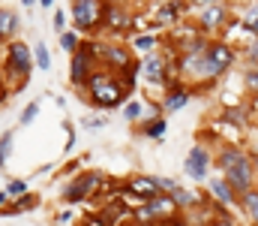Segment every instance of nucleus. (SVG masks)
Listing matches in <instances>:
<instances>
[{
  "mask_svg": "<svg viewBox=\"0 0 258 226\" xmlns=\"http://www.w3.org/2000/svg\"><path fill=\"white\" fill-rule=\"evenodd\" d=\"M213 163H216L219 175H222L237 193H246L249 187L258 184L252 151L246 148V145H240V142H219V148L213 151Z\"/></svg>",
  "mask_w": 258,
  "mask_h": 226,
  "instance_id": "nucleus-1",
  "label": "nucleus"
},
{
  "mask_svg": "<svg viewBox=\"0 0 258 226\" xmlns=\"http://www.w3.org/2000/svg\"><path fill=\"white\" fill-rule=\"evenodd\" d=\"M84 91H87V103H90L93 109H114V106H123V103H126L135 87L123 78V73L96 67V70L90 73V78H87Z\"/></svg>",
  "mask_w": 258,
  "mask_h": 226,
  "instance_id": "nucleus-2",
  "label": "nucleus"
},
{
  "mask_svg": "<svg viewBox=\"0 0 258 226\" xmlns=\"http://www.w3.org/2000/svg\"><path fill=\"white\" fill-rule=\"evenodd\" d=\"M237 58H240V52H237V46H231L228 39H210V46L204 49V55H201V70L195 75L192 84H201V91H207L210 84H216L222 75L228 73L234 64H237Z\"/></svg>",
  "mask_w": 258,
  "mask_h": 226,
  "instance_id": "nucleus-3",
  "label": "nucleus"
},
{
  "mask_svg": "<svg viewBox=\"0 0 258 226\" xmlns=\"http://www.w3.org/2000/svg\"><path fill=\"white\" fill-rule=\"evenodd\" d=\"M69 81L72 87H84L90 73L99 67V52H96V39H81V46L69 55Z\"/></svg>",
  "mask_w": 258,
  "mask_h": 226,
  "instance_id": "nucleus-4",
  "label": "nucleus"
},
{
  "mask_svg": "<svg viewBox=\"0 0 258 226\" xmlns=\"http://www.w3.org/2000/svg\"><path fill=\"white\" fill-rule=\"evenodd\" d=\"M231 18H234V9H231L228 0H222V3L201 6L192 15V24L201 33H207V36H222V30L231 24Z\"/></svg>",
  "mask_w": 258,
  "mask_h": 226,
  "instance_id": "nucleus-5",
  "label": "nucleus"
},
{
  "mask_svg": "<svg viewBox=\"0 0 258 226\" xmlns=\"http://www.w3.org/2000/svg\"><path fill=\"white\" fill-rule=\"evenodd\" d=\"M96 52H99V67L114 70V73H126L138 61L129 42H120V39H96Z\"/></svg>",
  "mask_w": 258,
  "mask_h": 226,
  "instance_id": "nucleus-6",
  "label": "nucleus"
},
{
  "mask_svg": "<svg viewBox=\"0 0 258 226\" xmlns=\"http://www.w3.org/2000/svg\"><path fill=\"white\" fill-rule=\"evenodd\" d=\"M105 0H69V18L78 33H93L102 27Z\"/></svg>",
  "mask_w": 258,
  "mask_h": 226,
  "instance_id": "nucleus-7",
  "label": "nucleus"
},
{
  "mask_svg": "<svg viewBox=\"0 0 258 226\" xmlns=\"http://www.w3.org/2000/svg\"><path fill=\"white\" fill-rule=\"evenodd\" d=\"M210 166H213V151L207 142H195L189 154H186V160H183V172H186V178L195 181V184H204L207 178H210Z\"/></svg>",
  "mask_w": 258,
  "mask_h": 226,
  "instance_id": "nucleus-8",
  "label": "nucleus"
},
{
  "mask_svg": "<svg viewBox=\"0 0 258 226\" xmlns=\"http://www.w3.org/2000/svg\"><path fill=\"white\" fill-rule=\"evenodd\" d=\"M33 67H36V61H33V49H30L27 42H21V39H12V42L6 46V70H9L12 75H18L21 81H24V78L30 81Z\"/></svg>",
  "mask_w": 258,
  "mask_h": 226,
  "instance_id": "nucleus-9",
  "label": "nucleus"
},
{
  "mask_svg": "<svg viewBox=\"0 0 258 226\" xmlns=\"http://www.w3.org/2000/svg\"><path fill=\"white\" fill-rule=\"evenodd\" d=\"M195 97V87L186 81V78H171L168 84H165V94H162V115H174V112H180V109H186L189 106V100Z\"/></svg>",
  "mask_w": 258,
  "mask_h": 226,
  "instance_id": "nucleus-10",
  "label": "nucleus"
},
{
  "mask_svg": "<svg viewBox=\"0 0 258 226\" xmlns=\"http://www.w3.org/2000/svg\"><path fill=\"white\" fill-rule=\"evenodd\" d=\"M132 12H129L126 6H120V3H114V0H105V12H102V30H108L114 39L117 36H123L132 30Z\"/></svg>",
  "mask_w": 258,
  "mask_h": 226,
  "instance_id": "nucleus-11",
  "label": "nucleus"
},
{
  "mask_svg": "<svg viewBox=\"0 0 258 226\" xmlns=\"http://www.w3.org/2000/svg\"><path fill=\"white\" fill-rule=\"evenodd\" d=\"M207 184V193H210V199L219 205V208H225V211H234L237 205H240V193L222 178V175H213V178H207L204 181Z\"/></svg>",
  "mask_w": 258,
  "mask_h": 226,
  "instance_id": "nucleus-12",
  "label": "nucleus"
},
{
  "mask_svg": "<svg viewBox=\"0 0 258 226\" xmlns=\"http://www.w3.org/2000/svg\"><path fill=\"white\" fill-rule=\"evenodd\" d=\"M99 184H102V175H99V172H84V175H78V178L63 190V199L66 202H84Z\"/></svg>",
  "mask_w": 258,
  "mask_h": 226,
  "instance_id": "nucleus-13",
  "label": "nucleus"
},
{
  "mask_svg": "<svg viewBox=\"0 0 258 226\" xmlns=\"http://www.w3.org/2000/svg\"><path fill=\"white\" fill-rule=\"evenodd\" d=\"M126 42H129V49H132L138 58H144V55H150V52H156V49L162 46L156 33H135V36H129Z\"/></svg>",
  "mask_w": 258,
  "mask_h": 226,
  "instance_id": "nucleus-14",
  "label": "nucleus"
},
{
  "mask_svg": "<svg viewBox=\"0 0 258 226\" xmlns=\"http://www.w3.org/2000/svg\"><path fill=\"white\" fill-rule=\"evenodd\" d=\"M219 118L225 121V124H234L237 130H246L249 127V106L243 103V106H225L222 112H219Z\"/></svg>",
  "mask_w": 258,
  "mask_h": 226,
  "instance_id": "nucleus-15",
  "label": "nucleus"
},
{
  "mask_svg": "<svg viewBox=\"0 0 258 226\" xmlns=\"http://www.w3.org/2000/svg\"><path fill=\"white\" fill-rule=\"evenodd\" d=\"M171 196H174V202H177L180 211H189V208H195V205L201 202V193L192 190V187H183V184H177V187L171 190Z\"/></svg>",
  "mask_w": 258,
  "mask_h": 226,
  "instance_id": "nucleus-16",
  "label": "nucleus"
},
{
  "mask_svg": "<svg viewBox=\"0 0 258 226\" xmlns=\"http://www.w3.org/2000/svg\"><path fill=\"white\" fill-rule=\"evenodd\" d=\"M129 193H135V196H141V199H153L156 193H159V187L153 184V175L150 178H144V175H138V178H132L126 184Z\"/></svg>",
  "mask_w": 258,
  "mask_h": 226,
  "instance_id": "nucleus-17",
  "label": "nucleus"
},
{
  "mask_svg": "<svg viewBox=\"0 0 258 226\" xmlns=\"http://www.w3.org/2000/svg\"><path fill=\"white\" fill-rule=\"evenodd\" d=\"M18 27H21V18H18V12L15 9H0V36L3 39H12L15 33H18Z\"/></svg>",
  "mask_w": 258,
  "mask_h": 226,
  "instance_id": "nucleus-18",
  "label": "nucleus"
},
{
  "mask_svg": "<svg viewBox=\"0 0 258 226\" xmlns=\"http://www.w3.org/2000/svg\"><path fill=\"white\" fill-rule=\"evenodd\" d=\"M234 15L252 30V33H258V0H249V3H243L240 9H234Z\"/></svg>",
  "mask_w": 258,
  "mask_h": 226,
  "instance_id": "nucleus-19",
  "label": "nucleus"
},
{
  "mask_svg": "<svg viewBox=\"0 0 258 226\" xmlns=\"http://www.w3.org/2000/svg\"><path fill=\"white\" fill-rule=\"evenodd\" d=\"M165 127H168V121H165V115H156V118H147L144 121V127H141V133L147 136V139H165Z\"/></svg>",
  "mask_w": 258,
  "mask_h": 226,
  "instance_id": "nucleus-20",
  "label": "nucleus"
},
{
  "mask_svg": "<svg viewBox=\"0 0 258 226\" xmlns=\"http://www.w3.org/2000/svg\"><path fill=\"white\" fill-rule=\"evenodd\" d=\"M240 208L249 214V220L258 226V187H249L246 193H240Z\"/></svg>",
  "mask_w": 258,
  "mask_h": 226,
  "instance_id": "nucleus-21",
  "label": "nucleus"
},
{
  "mask_svg": "<svg viewBox=\"0 0 258 226\" xmlns=\"http://www.w3.org/2000/svg\"><path fill=\"white\" fill-rule=\"evenodd\" d=\"M144 115H147V103H141V100H126L123 103V118H126L129 124L144 121Z\"/></svg>",
  "mask_w": 258,
  "mask_h": 226,
  "instance_id": "nucleus-22",
  "label": "nucleus"
},
{
  "mask_svg": "<svg viewBox=\"0 0 258 226\" xmlns=\"http://www.w3.org/2000/svg\"><path fill=\"white\" fill-rule=\"evenodd\" d=\"M33 61H36V67H39V70H51V55H48V49H45V42H42V39H36V42H33Z\"/></svg>",
  "mask_w": 258,
  "mask_h": 226,
  "instance_id": "nucleus-23",
  "label": "nucleus"
},
{
  "mask_svg": "<svg viewBox=\"0 0 258 226\" xmlns=\"http://www.w3.org/2000/svg\"><path fill=\"white\" fill-rule=\"evenodd\" d=\"M81 39H84V36H81L78 30H63V33H60V49H63L66 55H72V52L81 46Z\"/></svg>",
  "mask_w": 258,
  "mask_h": 226,
  "instance_id": "nucleus-24",
  "label": "nucleus"
},
{
  "mask_svg": "<svg viewBox=\"0 0 258 226\" xmlns=\"http://www.w3.org/2000/svg\"><path fill=\"white\" fill-rule=\"evenodd\" d=\"M243 84H246L249 94L258 97V64H246V67H243Z\"/></svg>",
  "mask_w": 258,
  "mask_h": 226,
  "instance_id": "nucleus-25",
  "label": "nucleus"
},
{
  "mask_svg": "<svg viewBox=\"0 0 258 226\" xmlns=\"http://www.w3.org/2000/svg\"><path fill=\"white\" fill-rule=\"evenodd\" d=\"M12 142H15V133L6 130V133L0 136V169L6 166V160H9V154H12Z\"/></svg>",
  "mask_w": 258,
  "mask_h": 226,
  "instance_id": "nucleus-26",
  "label": "nucleus"
},
{
  "mask_svg": "<svg viewBox=\"0 0 258 226\" xmlns=\"http://www.w3.org/2000/svg\"><path fill=\"white\" fill-rule=\"evenodd\" d=\"M36 115H39V103L33 100V103H27V106H24V112H21L18 124H24V127H27V124H33V121H36Z\"/></svg>",
  "mask_w": 258,
  "mask_h": 226,
  "instance_id": "nucleus-27",
  "label": "nucleus"
},
{
  "mask_svg": "<svg viewBox=\"0 0 258 226\" xmlns=\"http://www.w3.org/2000/svg\"><path fill=\"white\" fill-rule=\"evenodd\" d=\"M36 205H39V199H36V196H27V193H24V196H21V199H18V202H15L12 208H9V211H30V208H36Z\"/></svg>",
  "mask_w": 258,
  "mask_h": 226,
  "instance_id": "nucleus-28",
  "label": "nucleus"
},
{
  "mask_svg": "<svg viewBox=\"0 0 258 226\" xmlns=\"http://www.w3.org/2000/svg\"><path fill=\"white\" fill-rule=\"evenodd\" d=\"M153 184L159 187V193H171L177 187V181L174 178H165V175H153Z\"/></svg>",
  "mask_w": 258,
  "mask_h": 226,
  "instance_id": "nucleus-29",
  "label": "nucleus"
},
{
  "mask_svg": "<svg viewBox=\"0 0 258 226\" xmlns=\"http://www.w3.org/2000/svg\"><path fill=\"white\" fill-rule=\"evenodd\" d=\"M6 193H9V196H24V193H27V181H21V178H15V181H9V187H6Z\"/></svg>",
  "mask_w": 258,
  "mask_h": 226,
  "instance_id": "nucleus-30",
  "label": "nucleus"
},
{
  "mask_svg": "<svg viewBox=\"0 0 258 226\" xmlns=\"http://www.w3.org/2000/svg\"><path fill=\"white\" fill-rule=\"evenodd\" d=\"M66 15H69V12H63V9H57V12H54V21H51V24H54V30H57V33H63V30H66Z\"/></svg>",
  "mask_w": 258,
  "mask_h": 226,
  "instance_id": "nucleus-31",
  "label": "nucleus"
},
{
  "mask_svg": "<svg viewBox=\"0 0 258 226\" xmlns=\"http://www.w3.org/2000/svg\"><path fill=\"white\" fill-rule=\"evenodd\" d=\"M84 127L87 130H99V127H105V118L99 115V118H84Z\"/></svg>",
  "mask_w": 258,
  "mask_h": 226,
  "instance_id": "nucleus-32",
  "label": "nucleus"
},
{
  "mask_svg": "<svg viewBox=\"0 0 258 226\" xmlns=\"http://www.w3.org/2000/svg\"><path fill=\"white\" fill-rule=\"evenodd\" d=\"M189 9H201V6H210V3H222V0H186Z\"/></svg>",
  "mask_w": 258,
  "mask_h": 226,
  "instance_id": "nucleus-33",
  "label": "nucleus"
},
{
  "mask_svg": "<svg viewBox=\"0 0 258 226\" xmlns=\"http://www.w3.org/2000/svg\"><path fill=\"white\" fill-rule=\"evenodd\" d=\"M129 226H156V223H150V220H135V223H129Z\"/></svg>",
  "mask_w": 258,
  "mask_h": 226,
  "instance_id": "nucleus-34",
  "label": "nucleus"
},
{
  "mask_svg": "<svg viewBox=\"0 0 258 226\" xmlns=\"http://www.w3.org/2000/svg\"><path fill=\"white\" fill-rule=\"evenodd\" d=\"M51 3H54V0H39V6H42V9H51Z\"/></svg>",
  "mask_w": 258,
  "mask_h": 226,
  "instance_id": "nucleus-35",
  "label": "nucleus"
},
{
  "mask_svg": "<svg viewBox=\"0 0 258 226\" xmlns=\"http://www.w3.org/2000/svg\"><path fill=\"white\" fill-rule=\"evenodd\" d=\"M36 3H39V0H21V6H27V9H30V6H36Z\"/></svg>",
  "mask_w": 258,
  "mask_h": 226,
  "instance_id": "nucleus-36",
  "label": "nucleus"
},
{
  "mask_svg": "<svg viewBox=\"0 0 258 226\" xmlns=\"http://www.w3.org/2000/svg\"><path fill=\"white\" fill-rule=\"evenodd\" d=\"M6 199H9V193H6V190H0V205H3Z\"/></svg>",
  "mask_w": 258,
  "mask_h": 226,
  "instance_id": "nucleus-37",
  "label": "nucleus"
},
{
  "mask_svg": "<svg viewBox=\"0 0 258 226\" xmlns=\"http://www.w3.org/2000/svg\"><path fill=\"white\" fill-rule=\"evenodd\" d=\"M252 160H255V175H258V151H252Z\"/></svg>",
  "mask_w": 258,
  "mask_h": 226,
  "instance_id": "nucleus-38",
  "label": "nucleus"
},
{
  "mask_svg": "<svg viewBox=\"0 0 258 226\" xmlns=\"http://www.w3.org/2000/svg\"><path fill=\"white\" fill-rule=\"evenodd\" d=\"M198 226H201V223H198Z\"/></svg>",
  "mask_w": 258,
  "mask_h": 226,
  "instance_id": "nucleus-39",
  "label": "nucleus"
}]
</instances>
